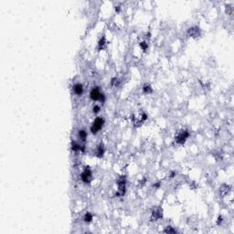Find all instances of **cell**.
I'll return each mask as SVG.
<instances>
[{"label": "cell", "mask_w": 234, "mask_h": 234, "mask_svg": "<svg viewBox=\"0 0 234 234\" xmlns=\"http://www.w3.org/2000/svg\"><path fill=\"white\" fill-rule=\"evenodd\" d=\"M104 124V119L103 117H97L91 125V132L93 134H98V132L101 131Z\"/></svg>", "instance_id": "6da1fadb"}, {"label": "cell", "mask_w": 234, "mask_h": 234, "mask_svg": "<svg viewBox=\"0 0 234 234\" xmlns=\"http://www.w3.org/2000/svg\"><path fill=\"white\" fill-rule=\"evenodd\" d=\"M189 136H190V133L188 132V130H182L176 136L175 142L177 145H184Z\"/></svg>", "instance_id": "7a4b0ae2"}, {"label": "cell", "mask_w": 234, "mask_h": 234, "mask_svg": "<svg viewBox=\"0 0 234 234\" xmlns=\"http://www.w3.org/2000/svg\"><path fill=\"white\" fill-rule=\"evenodd\" d=\"M80 178H81V180L85 184L91 183L92 179V172L91 170V168H90V167H86L83 169L81 176H80Z\"/></svg>", "instance_id": "3957f363"}, {"label": "cell", "mask_w": 234, "mask_h": 234, "mask_svg": "<svg viewBox=\"0 0 234 234\" xmlns=\"http://www.w3.org/2000/svg\"><path fill=\"white\" fill-rule=\"evenodd\" d=\"M125 185H126V179L124 177H120L117 180L118 186V192L116 193L117 197H122L125 194Z\"/></svg>", "instance_id": "277c9868"}, {"label": "cell", "mask_w": 234, "mask_h": 234, "mask_svg": "<svg viewBox=\"0 0 234 234\" xmlns=\"http://www.w3.org/2000/svg\"><path fill=\"white\" fill-rule=\"evenodd\" d=\"M103 94L100 90H99L98 87H93L92 90H91V92H90V98L92 99V101L94 102H98L101 100V98L103 96Z\"/></svg>", "instance_id": "5b68a950"}, {"label": "cell", "mask_w": 234, "mask_h": 234, "mask_svg": "<svg viewBox=\"0 0 234 234\" xmlns=\"http://www.w3.org/2000/svg\"><path fill=\"white\" fill-rule=\"evenodd\" d=\"M163 217V210L160 207H156L153 210L152 214H151V221H156L158 220H160Z\"/></svg>", "instance_id": "8992f818"}, {"label": "cell", "mask_w": 234, "mask_h": 234, "mask_svg": "<svg viewBox=\"0 0 234 234\" xmlns=\"http://www.w3.org/2000/svg\"><path fill=\"white\" fill-rule=\"evenodd\" d=\"M187 33L192 38H198L201 35V30L198 26H194V27H191L188 28Z\"/></svg>", "instance_id": "52a82bcc"}, {"label": "cell", "mask_w": 234, "mask_h": 234, "mask_svg": "<svg viewBox=\"0 0 234 234\" xmlns=\"http://www.w3.org/2000/svg\"><path fill=\"white\" fill-rule=\"evenodd\" d=\"M73 92L77 96H81L83 93V85L81 82H77L73 85Z\"/></svg>", "instance_id": "ba28073f"}, {"label": "cell", "mask_w": 234, "mask_h": 234, "mask_svg": "<svg viewBox=\"0 0 234 234\" xmlns=\"http://www.w3.org/2000/svg\"><path fill=\"white\" fill-rule=\"evenodd\" d=\"M95 156H98V157H103V154H104V145L103 143L99 144L96 147V150H95Z\"/></svg>", "instance_id": "9c48e42d"}, {"label": "cell", "mask_w": 234, "mask_h": 234, "mask_svg": "<svg viewBox=\"0 0 234 234\" xmlns=\"http://www.w3.org/2000/svg\"><path fill=\"white\" fill-rule=\"evenodd\" d=\"M105 47H106V38H105V36L103 35V36H102L101 38L99 39L97 49L99 51H103V49H105Z\"/></svg>", "instance_id": "30bf717a"}, {"label": "cell", "mask_w": 234, "mask_h": 234, "mask_svg": "<svg viewBox=\"0 0 234 234\" xmlns=\"http://www.w3.org/2000/svg\"><path fill=\"white\" fill-rule=\"evenodd\" d=\"M71 150L74 151V152H79V151L83 152L84 151V146H81L76 141H73V142H71Z\"/></svg>", "instance_id": "8fae6325"}, {"label": "cell", "mask_w": 234, "mask_h": 234, "mask_svg": "<svg viewBox=\"0 0 234 234\" xmlns=\"http://www.w3.org/2000/svg\"><path fill=\"white\" fill-rule=\"evenodd\" d=\"M78 137L80 138V140L82 141V142H85L86 141V138H87V132L85 130H80L78 132Z\"/></svg>", "instance_id": "7c38bea8"}, {"label": "cell", "mask_w": 234, "mask_h": 234, "mask_svg": "<svg viewBox=\"0 0 234 234\" xmlns=\"http://www.w3.org/2000/svg\"><path fill=\"white\" fill-rule=\"evenodd\" d=\"M143 92L145 94H151L153 92V88L149 84H145L143 86Z\"/></svg>", "instance_id": "4fadbf2b"}, {"label": "cell", "mask_w": 234, "mask_h": 234, "mask_svg": "<svg viewBox=\"0 0 234 234\" xmlns=\"http://www.w3.org/2000/svg\"><path fill=\"white\" fill-rule=\"evenodd\" d=\"M92 220H93L92 214L91 212H86L85 215H84V217H83V221H85L86 223H90V222L92 221Z\"/></svg>", "instance_id": "5bb4252c"}, {"label": "cell", "mask_w": 234, "mask_h": 234, "mask_svg": "<svg viewBox=\"0 0 234 234\" xmlns=\"http://www.w3.org/2000/svg\"><path fill=\"white\" fill-rule=\"evenodd\" d=\"M120 83H121V81H120V79H118V78H113L111 81V85L113 87H118L119 85H120Z\"/></svg>", "instance_id": "9a60e30c"}, {"label": "cell", "mask_w": 234, "mask_h": 234, "mask_svg": "<svg viewBox=\"0 0 234 234\" xmlns=\"http://www.w3.org/2000/svg\"><path fill=\"white\" fill-rule=\"evenodd\" d=\"M139 47H140V49H142V51H143L144 52H146L147 49H148L147 42H146V41H142V42H140V44H139Z\"/></svg>", "instance_id": "2e32d148"}, {"label": "cell", "mask_w": 234, "mask_h": 234, "mask_svg": "<svg viewBox=\"0 0 234 234\" xmlns=\"http://www.w3.org/2000/svg\"><path fill=\"white\" fill-rule=\"evenodd\" d=\"M164 232H165V233H177V231L176 230V229H174L173 227H171V226H167L165 230H164Z\"/></svg>", "instance_id": "e0dca14e"}, {"label": "cell", "mask_w": 234, "mask_h": 234, "mask_svg": "<svg viewBox=\"0 0 234 234\" xmlns=\"http://www.w3.org/2000/svg\"><path fill=\"white\" fill-rule=\"evenodd\" d=\"M100 111H101V106H100V105H98V104H95V105H94V106L92 107V112H93V113L97 114L98 113H100Z\"/></svg>", "instance_id": "ac0fdd59"}, {"label": "cell", "mask_w": 234, "mask_h": 234, "mask_svg": "<svg viewBox=\"0 0 234 234\" xmlns=\"http://www.w3.org/2000/svg\"><path fill=\"white\" fill-rule=\"evenodd\" d=\"M222 221H223L222 217H221V216H218V221H217V224H218V225H221V222H222Z\"/></svg>", "instance_id": "d6986e66"}, {"label": "cell", "mask_w": 234, "mask_h": 234, "mask_svg": "<svg viewBox=\"0 0 234 234\" xmlns=\"http://www.w3.org/2000/svg\"><path fill=\"white\" fill-rule=\"evenodd\" d=\"M160 185H161V183H160V182H157V184H155V185H153V187H156V188H158L159 187H160Z\"/></svg>", "instance_id": "ffe728a7"}, {"label": "cell", "mask_w": 234, "mask_h": 234, "mask_svg": "<svg viewBox=\"0 0 234 234\" xmlns=\"http://www.w3.org/2000/svg\"><path fill=\"white\" fill-rule=\"evenodd\" d=\"M175 175H176V172H171L170 177H175Z\"/></svg>", "instance_id": "44dd1931"}]
</instances>
